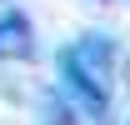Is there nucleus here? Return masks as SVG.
I'll use <instances>...</instances> for the list:
<instances>
[{"label": "nucleus", "mask_w": 130, "mask_h": 125, "mask_svg": "<svg viewBox=\"0 0 130 125\" xmlns=\"http://www.w3.org/2000/svg\"><path fill=\"white\" fill-rule=\"evenodd\" d=\"M60 75H65V90L90 115H105L110 110V85H115V45H110V35H80L60 55Z\"/></svg>", "instance_id": "nucleus-1"}, {"label": "nucleus", "mask_w": 130, "mask_h": 125, "mask_svg": "<svg viewBox=\"0 0 130 125\" xmlns=\"http://www.w3.org/2000/svg\"><path fill=\"white\" fill-rule=\"evenodd\" d=\"M35 50V35H30V20L25 15H0V60H25Z\"/></svg>", "instance_id": "nucleus-2"}, {"label": "nucleus", "mask_w": 130, "mask_h": 125, "mask_svg": "<svg viewBox=\"0 0 130 125\" xmlns=\"http://www.w3.org/2000/svg\"><path fill=\"white\" fill-rule=\"evenodd\" d=\"M45 115H50V125H75V120H70V110H65L60 100H45Z\"/></svg>", "instance_id": "nucleus-3"}, {"label": "nucleus", "mask_w": 130, "mask_h": 125, "mask_svg": "<svg viewBox=\"0 0 130 125\" xmlns=\"http://www.w3.org/2000/svg\"><path fill=\"white\" fill-rule=\"evenodd\" d=\"M125 85H130V65H125Z\"/></svg>", "instance_id": "nucleus-4"}]
</instances>
